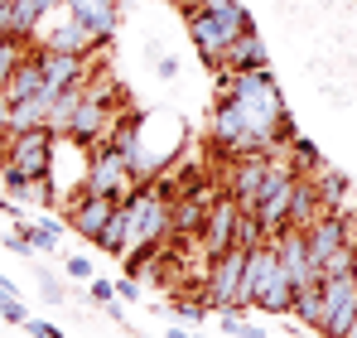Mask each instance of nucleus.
<instances>
[{"instance_id":"nucleus-20","label":"nucleus","mask_w":357,"mask_h":338,"mask_svg":"<svg viewBox=\"0 0 357 338\" xmlns=\"http://www.w3.org/2000/svg\"><path fill=\"white\" fill-rule=\"evenodd\" d=\"M116 300H130V304H135V300H140V281H135V276H121L116 281Z\"/></svg>"},{"instance_id":"nucleus-4","label":"nucleus","mask_w":357,"mask_h":338,"mask_svg":"<svg viewBox=\"0 0 357 338\" xmlns=\"http://www.w3.org/2000/svg\"><path fill=\"white\" fill-rule=\"evenodd\" d=\"M324 285V324L319 334L324 338H343L357 319V271H343V276H319Z\"/></svg>"},{"instance_id":"nucleus-7","label":"nucleus","mask_w":357,"mask_h":338,"mask_svg":"<svg viewBox=\"0 0 357 338\" xmlns=\"http://www.w3.org/2000/svg\"><path fill=\"white\" fill-rule=\"evenodd\" d=\"M271 247H275V256H280V271H285V281L295 285H309L319 281V266H314V256H309V237L299 232V227H285V232H275L271 237Z\"/></svg>"},{"instance_id":"nucleus-6","label":"nucleus","mask_w":357,"mask_h":338,"mask_svg":"<svg viewBox=\"0 0 357 338\" xmlns=\"http://www.w3.org/2000/svg\"><path fill=\"white\" fill-rule=\"evenodd\" d=\"M237 223H241V203L222 189L218 198H213V208H208V223H203V251L208 256H222L227 247H237Z\"/></svg>"},{"instance_id":"nucleus-26","label":"nucleus","mask_w":357,"mask_h":338,"mask_svg":"<svg viewBox=\"0 0 357 338\" xmlns=\"http://www.w3.org/2000/svg\"><path fill=\"white\" fill-rule=\"evenodd\" d=\"M188 338H208V334H188Z\"/></svg>"},{"instance_id":"nucleus-8","label":"nucleus","mask_w":357,"mask_h":338,"mask_svg":"<svg viewBox=\"0 0 357 338\" xmlns=\"http://www.w3.org/2000/svg\"><path fill=\"white\" fill-rule=\"evenodd\" d=\"M112 213H116V198H102V193H77V198L63 208V223L73 227L77 237L97 242V237H102V227L112 223Z\"/></svg>"},{"instance_id":"nucleus-18","label":"nucleus","mask_w":357,"mask_h":338,"mask_svg":"<svg viewBox=\"0 0 357 338\" xmlns=\"http://www.w3.org/2000/svg\"><path fill=\"white\" fill-rule=\"evenodd\" d=\"M24 334H34V338H68L63 329H54L49 319H29V324H24Z\"/></svg>"},{"instance_id":"nucleus-5","label":"nucleus","mask_w":357,"mask_h":338,"mask_svg":"<svg viewBox=\"0 0 357 338\" xmlns=\"http://www.w3.org/2000/svg\"><path fill=\"white\" fill-rule=\"evenodd\" d=\"M112 97H107V78H97V82H87L82 87V102H77V112L68 121V140H77V145H92V140H102L107 135V126H112Z\"/></svg>"},{"instance_id":"nucleus-9","label":"nucleus","mask_w":357,"mask_h":338,"mask_svg":"<svg viewBox=\"0 0 357 338\" xmlns=\"http://www.w3.org/2000/svg\"><path fill=\"white\" fill-rule=\"evenodd\" d=\"M39 49H59V54L92 58V54H102V49H107V39H102L92 24H82V20L68 10V20H63L59 29H49V34H44V44H39Z\"/></svg>"},{"instance_id":"nucleus-27","label":"nucleus","mask_w":357,"mask_h":338,"mask_svg":"<svg viewBox=\"0 0 357 338\" xmlns=\"http://www.w3.org/2000/svg\"><path fill=\"white\" fill-rule=\"evenodd\" d=\"M178 5H183V0H178Z\"/></svg>"},{"instance_id":"nucleus-12","label":"nucleus","mask_w":357,"mask_h":338,"mask_svg":"<svg viewBox=\"0 0 357 338\" xmlns=\"http://www.w3.org/2000/svg\"><path fill=\"white\" fill-rule=\"evenodd\" d=\"M68 10H73L82 24H92L102 39L116 34V0H68Z\"/></svg>"},{"instance_id":"nucleus-17","label":"nucleus","mask_w":357,"mask_h":338,"mask_svg":"<svg viewBox=\"0 0 357 338\" xmlns=\"http://www.w3.org/2000/svg\"><path fill=\"white\" fill-rule=\"evenodd\" d=\"M39 285H44V300H54V304H63V300H68V295H63V281H59V276L39 271Z\"/></svg>"},{"instance_id":"nucleus-14","label":"nucleus","mask_w":357,"mask_h":338,"mask_svg":"<svg viewBox=\"0 0 357 338\" xmlns=\"http://www.w3.org/2000/svg\"><path fill=\"white\" fill-rule=\"evenodd\" d=\"M44 20V5L39 0H10V39H34V24Z\"/></svg>"},{"instance_id":"nucleus-1","label":"nucleus","mask_w":357,"mask_h":338,"mask_svg":"<svg viewBox=\"0 0 357 338\" xmlns=\"http://www.w3.org/2000/svg\"><path fill=\"white\" fill-rule=\"evenodd\" d=\"M222 102H232V107L251 121V131L271 145V131H275V121L285 116V97H280L271 68H256V73H222Z\"/></svg>"},{"instance_id":"nucleus-3","label":"nucleus","mask_w":357,"mask_h":338,"mask_svg":"<svg viewBox=\"0 0 357 338\" xmlns=\"http://www.w3.org/2000/svg\"><path fill=\"white\" fill-rule=\"evenodd\" d=\"M246 256H251V247H227L222 256H208V276L203 285L193 290L208 309H232L241 304V276H246Z\"/></svg>"},{"instance_id":"nucleus-2","label":"nucleus","mask_w":357,"mask_h":338,"mask_svg":"<svg viewBox=\"0 0 357 338\" xmlns=\"http://www.w3.org/2000/svg\"><path fill=\"white\" fill-rule=\"evenodd\" d=\"M54 155H59V135H54L49 126L15 131V135H5V145H0V169H15V174H24V179H49Z\"/></svg>"},{"instance_id":"nucleus-23","label":"nucleus","mask_w":357,"mask_h":338,"mask_svg":"<svg viewBox=\"0 0 357 338\" xmlns=\"http://www.w3.org/2000/svg\"><path fill=\"white\" fill-rule=\"evenodd\" d=\"M0 295H5V300H15V281H5V276H0Z\"/></svg>"},{"instance_id":"nucleus-25","label":"nucleus","mask_w":357,"mask_h":338,"mask_svg":"<svg viewBox=\"0 0 357 338\" xmlns=\"http://www.w3.org/2000/svg\"><path fill=\"white\" fill-rule=\"evenodd\" d=\"M343 338H357V319H353V329H348V334H343Z\"/></svg>"},{"instance_id":"nucleus-13","label":"nucleus","mask_w":357,"mask_h":338,"mask_svg":"<svg viewBox=\"0 0 357 338\" xmlns=\"http://www.w3.org/2000/svg\"><path fill=\"white\" fill-rule=\"evenodd\" d=\"M290 314H295L304 329H314V334H319V324H324V285H319V281L299 285V290H295V304H290Z\"/></svg>"},{"instance_id":"nucleus-11","label":"nucleus","mask_w":357,"mask_h":338,"mask_svg":"<svg viewBox=\"0 0 357 338\" xmlns=\"http://www.w3.org/2000/svg\"><path fill=\"white\" fill-rule=\"evenodd\" d=\"M271 58H266V44H261V34L256 29H241L237 39L227 44V54H222V68L227 73H256V68H266Z\"/></svg>"},{"instance_id":"nucleus-16","label":"nucleus","mask_w":357,"mask_h":338,"mask_svg":"<svg viewBox=\"0 0 357 338\" xmlns=\"http://www.w3.org/2000/svg\"><path fill=\"white\" fill-rule=\"evenodd\" d=\"M169 314H174L178 324H198V319L208 314V304H203V300H174V304H169Z\"/></svg>"},{"instance_id":"nucleus-21","label":"nucleus","mask_w":357,"mask_h":338,"mask_svg":"<svg viewBox=\"0 0 357 338\" xmlns=\"http://www.w3.org/2000/svg\"><path fill=\"white\" fill-rule=\"evenodd\" d=\"M92 300H97V304H112V300H116V285H112V281H97V276H92Z\"/></svg>"},{"instance_id":"nucleus-24","label":"nucleus","mask_w":357,"mask_h":338,"mask_svg":"<svg viewBox=\"0 0 357 338\" xmlns=\"http://www.w3.org/2000/svg\"><path fill=\"white\" fill-rule=\"evenodd\" d=\"M39 5H44V15H49V10H63L68 0H39Z\"/></svg>"},{"instance_id":"nucleus-22","label":"nucleus","mask_w":357,"mask_h":338,"mask_svg":"<svg viewBox=\"0 0 357 338\" xmlns=\"http://www.w3.org/2000/svg\"><path fill=\"white\" fill-rule=\"evenodd\" d=\"M160 78H178V58H174V54L160 58Z\"/></svg>"},{"instance_id":"nucleus-15","label":"nucleus","mask_w":357,"mask_h":338,"mask_svg":"<svg viewBox=\"0 0 357 338\" xmlns=\"http://www.w3.org/2000/svg\"><path fill=\"white\" fill-rule=\"evenodd\" d=\"M97 247H102V251H112V256H126V213H121V203H116V213H112V223L102 227Z\"/></svg>"},{"instance_id":"nucleus-19","label":"nucleus","mask_w":357,"mask_h":338,"mask_svg":"<svg viewBox=\"0 0 357 338\" xmlns=\"http://www.w3.org/2000/svg\"><path fill=\"white\" fill-rule=\"evenodd\" d=\"M68 276L73 281H92V261L87 256H68Z\"/></svg>"},{"instance_id":"nucleus-10","label":"nucleus","mask_w":357,"mask_h":338,"mask_svg":"<svg viewBox=\"0 0 357 338\" xmlns=\"http://www.w3.org/2000/svg\"><path fill=\"white\" fill-rule=\"evenodd\" d=\"M304 237H309V256H314L319 276H324V266H328L343 247H353V242H348V218H343V213H324Z\"/></svg>"}]
</instances>
